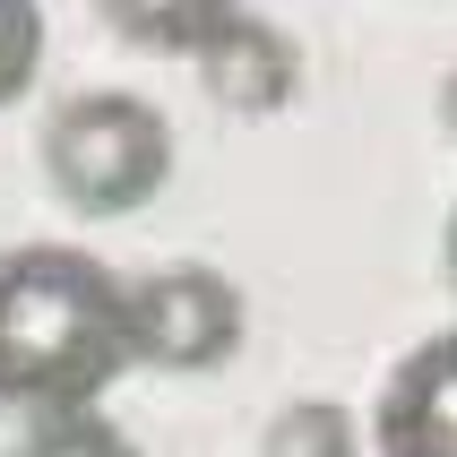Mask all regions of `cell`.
I'll return each instance as SVG.
<instances>
[{
    "label": "cell",
    "mask_w": 457,
    "mask_h": 457,
    "mask_svg": "<svg viewBox=\"0 0 457 457\" xmlns=\"http://www.w3.org/2000/svg\"><path fill=\"white\" fill-rule=\"evenodd\" d=\"M129 354V285L70 242H26L0 259V406L96 414Z\"/></svg>",
    "instance_id": "cell-1"
},
{
    "label": "cell",
    "mask_w": 457,
    "mask_h": 457,
    "mask_svg": "<svg viewBox=\"0 0 457 457\" xmlns=\"http://www.w3.org/2000/svg\"><path fill=\"white\" fill-rule=\"evenodd\" d=\"M104 26L138 52H181V61H199L233 18H242V0H96Z\"/></svg>",
    "instance_id": "cell-6"
},
{
    "label": "cell",
    "mask_w": 457,
    "mask_h": 457,
    "mask_svg": "<svg viewBox=\"0 0 457 457\" xmlns=\"http://www.w3.org/2000/svg\"><path fill=\"white\" fill-rule=\"evenodd\" d=\"M371 440H380V457H457V328L414 345L388 371Z\"/></svg>",
    "instance_id": "cell-4"
},
{
    "label": "cell",
    "mask_w": 457,
    "mask_h": 457,
    "mask_svg": "<svg viewBox=\"0 0 457 457\" xmlns=\"http://www.w3.org/2000/svg\"><path fill=\"white\" fill-rule=\"evenodd\" d=\"M44 70V0H0V112Z\"/></svg>",
    "instance_id": "cell-8"
},
{
    "label": "cell",
    "mask_w": 457,
    "mask_h": 457,
    "mask_svg": "<svg viewBox=\"0 0 457 457\" xmlns=\"http://www.w3.org/2000/svg\"><path fill=\"white\" fill-rule=\"evenodd\" d=\"M449 285H457V216H449Z\"/></svg>",
    "instance_id": "cell-11"
},
{
    "label": "cell",
    "mask_w": 457,
    "mask_h": 457,
    "mask_svg": "<svg viewBox=\"0 0 457 457\" xmlns=\"http://www.w3.org/2000/svg\"><path fill=\"white\" fill-rule=\"evenodd\" d=\"M268 457H354V414L337 397H303L268 423Z\"/></svg>",
    "instance_id": "cell-7"
},
{
    "label": "cell",
    "mask_w": 457,
    "mask_h": 457,
    "mask_svg": "<svg viewBox=\"0 0 457 457\" xmlns=\"http://www.w3.org/2000/svg\"><path fill=\"white\" fill-rule=\"evenodd\" d=\"M242 345V294L216 268H155L129 285V354L147 371H216Z\"/></svg>",
    "instance_id": "cell-3"
},
{
    "label": "cell",
    "mask_w": 457,
    "mask_h": 457,
    "mask_svg": "<svg viewBox=\"0 0 457 457\" xmlns=\"http://www.w3.org/2000/svg\"><path fill=\"white\" fill-rule=\"evenodd\" d=\"M294 44H285L277 26H259L251 9L216 35V44L199 52V87L207 104H225V112H242V121H259V112H277L285 96H294Z\"/></svg>",
    "instance_id": "cell-5"
},
{
    "label": "cell",
    "mask_w": 457,
    "mask_h": 457,
    "mask_svg": "<svg viewBox=\"0 0 457 457\" xmlns=\"http://www.w3.org/2000/svg\"><path fill=\"white\" fill-rule=\"evenodd\" d=\"M18 457H138L104 414H52V423H35L26 432V449Z\"/></svg>",
    "instance_id": "cell-9"
},
{
    "label": "cell",
    "mask_w": 457,
    "mask_h": 457,
    "mask_svg": "<svg viewBox=\"0 0 457 457\" xmlns=\"http://www.w3.org/2000/svg\"><path fill=\"white\" fill-rule=\"evenodd\" d=\"M440 121H449V138H457V70H449V87H440Z\"/></svg>",
    "instance_id": "cell-10"
},
{
    "label": "cell",
    "mask_w": 457,
    "mask_h": 457,
    "mask_svg": "<svg viewBox=\"0 0 457 457\" xmlns=\"http://www.w3.org/2000/svg\"><path fill=\"white\" fill-rule=\"evenodd\" d=\"M44 173L78 216H129L173 181V121L121 87L70 96L44 129Z\"/></svg>",
    "instance_id": "cell-2"
}]
</instances>
